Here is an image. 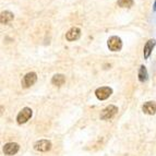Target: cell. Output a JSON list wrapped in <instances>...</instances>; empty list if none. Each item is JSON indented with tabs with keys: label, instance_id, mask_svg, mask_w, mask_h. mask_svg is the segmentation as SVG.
Instances as JSON below:
<instances>
[{
	"label": "cell",
	"instance_id": "1",
	"mask_svg": "<svg viewBox=\"0 0 156 156\" xmlns=\"http://www.w3.org/2000/svg\"><path fill=\"white\" fill-rule=\"evenodd\" d=\"M117 112H118V107L115 106V105H109V106H107L106 108H104V109L101 110V120L112 119V118L114 117Z\"/></svg>",
	"mask_w": 156,
	"mask_h": 156
},
{
	"label": "cell",
	"instance_id": "2",
	"mask_svg": "<svg viewBox=\"0 0 156 156\" xmlns=\"http://www.w3.org/2000/svg\"><path fill=\"white\" fill-rule=\"evenodd\" d=\"M32 115H33V112H32L31 108H29V107H25V108H23L21 112H19L18 117H16L18 123H19V125H22V123L27 122V121L31 119Z\"/></svg>",
	"mask_w": 156,
	"mask_h": 156
},
{
	"label": "cell",
	"instance_id": "3",
	"mask_svg": "<svg viewBox=\"0 0 156 156\" xmlns=\"http://www.w3.org/2000/svg\"><path fill=\"white\" fill-rule=\"evenodd\" d=\"M107 45H108V48L112 51H119L122 47V42H121V38L118 36H112L109 37L108 42H107Z\"/></svg>",
	"mask_w": 156,
	"mask_h": 156
},
{
	"label": "cell",
	"instance_id": "4",
	"mask_svg": "<svg viewBox=\"0 0 156 156\" xmlns=\"http://www.w3.org/2000/svg\"><path fill=\"white\" fill-rule=\"evenodd\" d=\"M37 81V74L35 72H29L26 73L25 76H24L23 80H22V86H23L24 89H27L30 86L34 85V84L36 83Z\"/></svg>",
	"mask_w": 156,
	"mask_h": 156
},
{
	"label": "cell",
	"instance_id": "5",
	"mask_svg": "<svg viewBox=\"0 0 156 156\" xmlns=\"http://www.w3.org/2000/svg\"><path fill=\"white\" fill-rule=\"evenodd\" d=\"M112 94V90L109 86H101L99 89H97L95 91V95L99 101H105Z\"/></svg>",
	"mask_w": 156,
	"mask_h": 156
},
{
	"label": "cell",
	"instance_id": "6",
	"mask_svg": "<svg viewBox=\"0 0 156 156\" xmlns=\"http://www.w3.org/2000/svg\"><path fill=\"white\" fill-rule=\"evenodd\" d=\"M34 148L38 152H47L51 148V142L48 140H39L35 142Z\"/></svg>",
	"mask_w": 156,
	"mask_h": 156
},
{
	"label": "cell",
	"instance_id": "7",
	"mask_svg": "<svg viewBox=\"0 0 156 156\" xmlns=\"http://www.w3.org/2000/svg\"><path fill=\"white\" fill-rule=\"evenodd\" d=\"M20 150V146L18 143H14V142H10V143L5 144L3 146V153L5 155H14L16 154Z\"/></svg>",
	"mask_w": 156,
	"mask_h": 156
},
{
	"label": "cell",
	"instance_id": "8",
	"mask_svg": "<svg viewBox=\"0 0 156 156\" xmlns=\"http://www.w3.org/2000/svg\"><path fill=\"white\" fill-rule=\"evenodd\" d=\"M81 36V30L79 27H72L68 31V33L66 34V38L69 42H73V41H76Z\"/></svg>",
	"mask_w": 156,
	"mask_h": 156
},
{
	"label": "cell",
	"instance_id": "9",
	"mask_svg": "<svg viewBox=\"0 0 156 156\" xmlns=\"http://www.w3.org/2000/svg\"><path fill=\"white\" fill-rule=\"evenodd\" d=\"M156 42L155 39H148L147 42H146V44L144 45V49H143V55H144V58L145 59H147L150 56H151L152 54V50H153L154 46H155Z\"/></svg>",
	"mask_w": 156,
	"mask_h": 156
},
{
	"label": "cell",
	"instance_id": "10",
	"mask_svg": "<svg viewBox=\"0 0 156 156\" xmlns=\"http://www.w3.org/2000/svg\"><path fill=\"white\" fill-rule=\"evenodd\" d=\"M142 110L146 115H154L156 112V103L155 101H146L142 107Z\"/></svg>",
	"mask_w": 156,
	"mask_h": 156
},
{
	"label": "cell",
	"instance_id": "11",
	"mask_svg": "<svg viewBox=\"0 0 156 156\" xmlns=\"http://www.w3.org/2000/svg\"><path fill=\"white\" fill-rule=\"evenodd\" d=\"M13 19H14V16H13V13H11L10 11H3L0 14V22H1V24L9 23V22L12 21Z\"/></svg>",
	"mask_w": 156,
	"mask_h": 156
},
{
	"label": "cell",
	"instance_id": "12",
	"mask_svg": "<svg viewBox=\"0 0 156 156\" xmlns=\"http://www.w3.org/2000/svg\"><path fill=\"white\" fill-rule=\"evenodd\" d=\"M66 82V76L63 74H55L51 79V83L56 86H61Z\"/></svg>",
	"mask_w": 156,
	"mask_h": 156
},
{
	"label": "cell",
	"instance_id": "13",
	"mask_svg": "<svg viewBox=\"0 0 156 156\" xmlns=\"http://www.w3.org/2000/svg\"><path fill=\"white\" fill-rule=\"evenodd\" d=\"M139 80L140 82H145L147 80V71H146V68L144 66H141L140 69H139Z\"/></svg>",
	"mask_w": 156,
	"mask_h": 156
},
{
	"label": "cell",
	"instance_id": "14",
	"mask_svg": "<svg viewBox=\"0 0 156 156\" xmlns=\"http://www.w3.org/2000/svg\"><path fill=\"white\" fill-rule=\"evenodd\" d=\"M134 3L133 0H118V5L121 8H131Z\"/></svg>",
	"mask_w": 156,
	"mask_h": 156
},
{
	"label": "cell",
	"instance_id": "15",
	"mask_svg": "<svg viewBox=\"0 0 156 156\" xmlns=\"http://www.w3.org/2000/svg\"><path fill=\"white\" fill-rule=\"evenodd\" d=\"M154 11H156V1H155V3H154Z\"/></svg>",
	"mask_w": 156,
	"mask_h": 156
}]
</instances>
